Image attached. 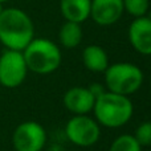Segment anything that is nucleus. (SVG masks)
<instances>
[{
  "label": "nucleus",
  "mask_w": 151,
  "mask_h": 151,
  "mask_svg": "<svg viewBox=\"0 0 151 151\" xmlns=\"http://www.w3.org/2000/svg\"><path fill=\"white\" fill-rule=\"evenodd\" d=\"M58 41L66 49H73L82 41V28L81 24L74 21H65L58 31Z\"/></svg>",
  "instance_id": "13"
},
{
  "label": "nucleus",
  "mask_w": 151,
  "mask_h": 151,
  "mask_svg": "<svg viewBox=\"0 0 151 151\" xmlns=\"http://www.w3.org/2000/svg\"><path fill=\"white\" fill-rule=\"evenodd\" d=\"M3 9H4V8H3V3H0V13L3 12Z\"/></svg>",
  "instance_id": "18"
},
{
  "label": "nucleus",
  "mask_w": 151,
  "mask_h": 151,
  "mask_svg": "<svg viewBox=\"0 0 151 151\" xmlns=\"http://www.w3.org/2000/svg\"><path fill=\"white\" fill-rule=\"evenodd\" d=\"M5 1H8V0H0V3H5Z\"/></svg>",
  "instance_id": "19"
},
{
  "label": "nucleus",
  "mask_w": 151,
  "mask_h": 151,
  "mask_svg": "<svg viewBox=\"0 0 151 151\" xmlns=\"http://www.w3.org/2000/svg\"><path fill=\"white\" fill-rule=\"evenodd\" d=\"M129 41L138 53L151 56V17H135L129 27Z\"/></svg>",
  "instance_id": "9"
},
{
  "label": "nucleus",
  "mask_w": 151,
  "mask_h": 151,
  "mask_svg": "<svg viewBox=\"0 0 151 151\" xmlns=\"http://www.w3.org/2000/svg\"><path fill=\"white\" fill-rule=\"evenodd\" d=\"M63 101L64 106L74 115H83L93 110L96 97L88 88L74 86L65 91Z\"/></svg>",
  "instance_id": "10"
},
{
  "label": "nucleus",
  "mask_w": 151,
  "mask_h": 151,
  "mask_svg": "<svg viewBox=\"0 0 151 151\" xmlns=\"http://www.w3.org/2000/svg\"><path fill=\"white\" fill-rule=\"evenodd\" d=\"M105 83L109 91L122 96H130L141 89L143 83V72L130 63H115L107 66Z\"/></svg>",
  "instance_id": "4"
},
{
  "label": "nucleus",
  "mask_w": 151,
  "mask_h": 151,
  "mask_svg": "<svg viewBox=\"0 0 151 151\" xmlns=\"http://www.w3.org/2000/svg\"><path fill=\"white\" fill-rule=\"evenodd\" d=\"M33 39V23L23 9H3L0 13V42L7 49L21 52Z\"/></svg>",
  "instance_id": "1"
},
{
  "label": "nucleus",
  "mask_w": 151,
  "mask_h": 151,
  "mask_svg": "<svg viewBox=\"0 0 151 151\" xmlns=\"http://www.w3.org/2000/svg\"><path fill=\"white\" fill-rule=\"evenodd\" d=\"M28 70L37 74H49L57 70L63 61V55L52 40L37 37L33 39L23 50Z\"/></svg>",
  "instance_id": "3"
},
{
  "label": "nucleus",
  "mask_w": 151,
  "mask_h": 151,
  "mask_svg": "<svg viewBox=\"0 0 151 151\" xmlns=\"http://www.w3.org/2000/svg\"><path fill=\"white\" fill-rule=\"evenodd\" d=\"M134 138L137 139L142 147L151 146V121H146L142 122L141 125L137 127Z\"/></svg>",
  "instance_id": "16"
},
{
  "label": "nucleus",
  "mask_w": 151,
  "mask_h": 151,
  "mask_svg": "<svg viewBox=\"0 0 151 151\" xmlns=\"http://www.w3.org/2000/svg\"><path fill=\"white\" fill-rule=\"evenodd\" d=\"M12 142L16 151H41L47 143V131L35 121H25L15 129Z\"/></svg>",
  "instance_id": "7"
},
{
  "label": "nucleus",
  "mask_w": 151,
  "mask_h": 151,
  "mask_svg": "<svg viewBox=\"0 0 151 151\" xmlns=\"http://www.w3.org/2000/svg\"><path fill=\"white\" fill-rule=\"evenodd\" d=\"M28 73L23 52L5 49L0 56V83L4 88H17Z\"/></svg>",
  "instance_id": "6"
},
{
  "label": "nucleus",
  "mask_w": 151,
  "mask_h": 151,
  "mask_svg": "<svg viewBox=\"0 0 151 151\" xmlns=\"http://www.w3.org/2000/svg\"><path fill=\"white\" fill-rule=\"evenodd\" d=\"M88 89L91 91V94H93L96 98H97L98 96H101V94L105 91V90H104V86H102L101 83H91V85L89 86Z\"/></svg>",
  "instance_id": "17"
},
{
  "label": "nucleus",
  "mask_w": 151,
  "mask_h": 151,
  "mask_svg": "<svg viewBox=\"0 0 151 151\" xmlns=\"http://www.w3.org/2000/svg\"><path fill=\"white\" fill-rule=\"evenodd\" d=\"M94 119L105 127L117 129L126 125L133 117L134 106L127 96L104 91L96 98L93 106Z\"/></svg>",
  "instance_id": "2"
},
{
  "label": "nucleus",
  "mask_w": 151,
  "mask_h": 151,
  "mask_svg": "<svg viewBox=\"0 0 151 151\" xmlns=\"http://www.w3.org/2000/svg\"><path fill=\"white\" fill-rule=\"evenodd\" d=\"M123 12L122 0H91L90 17L96 24L101 27H109L115 24Z\"/></svg>",
  "instance_id": "8"
},
{
  "label": "nucleus",
  "mask_w": 151,
  "mask_h": 151,
  "mask_svg": "<svg viewBox=\"0 0 151 151\" xmlns=\"http://www.w3.org/2000/svg\"><path fill=\"white\" fill-rule=\"evenodd\" d=\"M91 0H60V11L66 21L82 24L90 17Z\"/></svg>",
  "instance_id": "11"
},
{
  "label": "nucleus",
  "mask_w": 151,
  "mask_h": 151,
  "mask_svg": "<svg viewBox=\"0 0 151 151\" xmlns=\"http://www.w3.org/2000/svg\"><path fill=\"white\" fill-rule=\"evenodd\" d=\"M109 151H142V146L131 134H122L114 139Z\"/></svg>",
  "instance_id": "14"
},
{
  "label": "nucleus",
  "mask_w": 151,
  "mask_h": 151,
  "mask_svg": "<svg viewBox=\"0 0 151 151\" xmlns=\"http://www.w3.org/2000/svg\"><path fill=\"white\" fill-rule=\"evenodd\" d=\"M122 3H123L125 12H127L133 17L146 16L147 11H149V5H150L149 0H122Z\"/></svg>",
  "instance_id": "15"
},
{
  "label": "nucleus",
  "mask_w": 151,
  "mask_h": 151,
  "mask_svg": "<svg viewBox=\"0 0 151 151\" xmlns=\"http://www.w3.org/2000/svg\"><path fill=\"white\" fill-rule=\"evenodd\" d=\"M65 134L68 139L76 146L89 147L98 142L101 137L99 123L88 114L74 115L65 126Z\"/></svg>",
  "instance_id": "5"
},
{
  "label": "nucleus",
  "mask_w": 151,
  "mask_h": 151,
  "mask_svg": "<svg viewBox=\"0 0 151 151\" xmlns=\"http://www.w3.org/2000/svg\"><path fill=\"white\" fill-rule=\"evenodd\" d=\"M82 63L88 70L94 73H102L110 65L107 53L99 45H89L83 49Z\"/></svg>",
  "instance_id": "12"
}]
</instances>
